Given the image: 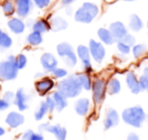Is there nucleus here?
I'll use <instances>...</instances> for the list:
<instances>
[{
	"mask_svg": "<svg viewBox=\"0 0 148 140\" xmlns=\"http://www.w3.org/2000/svg\"><path fill=\"white\" fill-rule=\"evenodd\" d=\"M147 114L141 106H133L126 108L121 114V118L127 125L133 128H141L145 123V118Z\"/></svg>",
	"mask_w": 148,
	"mask_h": 140,
	"instance_id": "obj_1",
	"label": "nucleus"
},
{
	"mask_svg": "<svg viewBox=\"0 0 148 140\" xmlns=\"http://www.w3.org/2000/svg\"><path fill=\"white\" fill-rule=\"evenodd\" d=\"M57 91L63 93L67 99H74L81 93L82 87L75 74L67 76L63 80L59 81L57 84Z\"/></svg>",
	"mask_w": 148,
	"mask_h": 140,
	"instance_id": "obj_2",
	"label": "nucleus"
},
{
	"mask_svg": "<svg viewBox=\"0 0 148 140\" xmlns=\"http://www.w3.org/2000/svg\"><path fill=\"white\" fill-rule=\"evenodd\" d=\"M99 7L91 2H85L74 14L75 21L81 23H90L99 15Z\"/></svg>",
	"mask_w": 148,
	"mask_h": 140,
	"instance_id": "obj_3",
	"label": "nucleus"
},
{
	"mask_svg": "<svg viewBox=\"0 0 148 140\" xmlns=\"http://www.w3.org/2000/svg\"><path fill=\"white\" fill-rule=\"evenodd\" d=\"M15 56H9L7 60L0 62V80H13L17 77L18 69L15 66Z\"/></svg>",
	"mask_w": 148,
	"mask_h": 140,
	"instance_id": "obj_4",
	"label": "nucleus"
},
{
	"mask_svg": "<svg viewBox=\"0 0 148 140\" xmlns=\"http://www.w3.org/2000/svg\"><path fill=\"white\" fill-rule=\"evenodd\" d=\"M57 53L69 67H74L77 64V55L69 43H60L57 46Z\"/></svg>",
	"mask_w": 148,
	"mask_h": 140,
	"instance_id": "obj_5",
	"label": "nucleus"
},
{
	"mask_svg": "<svg viewBox=\"0 0 148 140\" xmlns=\"http://www.w3.org/2000/svg\"><path fill=\"white\" fill-rule=\"evenodd\" d=\"M92 100L95 105H101L105 101L107 93V82L103 78H95L92 80Z\"/></svg>",
	"mask_w": 148,
	"mask_h": 140,
	"instance_id": "obj_6",
	"label": "nucleus"
},
{
	"mask_svg": "<svg viewBox=\"0 0 148 140\" xmlns=\"http://www.w3.org/2000/svg\"><path fill=\"white\" fill-rule=\"evenodd\" d=\"M40 133L48 132L55 136L57 140H66L67 137V130L65 127L61 126L60 124H50V123H42L38 127Z\"/></svg>",
	"mask_w": 148,
	"mask_h": 140,
	"instance_id": "obj_7",
	"label": "nucleus"
},
{
	"mask_svg": "<svg viewBox=\"0 0 148 140\" xmlns=\"http://www.w3.org/2000/svg\"><path fill=\"white\" fill-rule=\"evenodd\" d=\"M76 55L77 58H79L80 61L82 62V66L83 69L85 70V73H90L92 71V65H91V56L88 47L84 45H79L76 50Z\"/></svg>",
	"mask_w": 148,
	"mask_h": 140,
	"instance_id": "obj_8",
	"label": "nucleus"
},
{
	"mask_svg": "<svg viewBox=\"0 0 148 140\" xmlns=\"http://www.w3.org/2000/svg\"><path fill=\"white\" fill-rule=\"evenodd\" d=\"M88 49L90 52L91 58L97 63H101L106 57V49L103 43L97 42L95 40H90L88 44Z\"/></svg>",
	"mask_w": 148,
	"mask_h": 140,
	"instance_id": "obj_9",
	"label": "nucleus"
},
{
	"mask_svg": "<svg viewBox=\"0 0 148 140\" xmlns=\"http://www.w3.org/2000/svg\"><path fill=\"white\" fill-rule=\"evenodd\" d=\"M120 123V115L117 110L110 108L106 112V117L103 119V128L105 130H109L118 126Z\"/></svg>",
	"mask_w": 148,
	"mask_h": 140,
	"instance_id": "obj_10",
	"label": "nucleus"
},
{
	"mask_svg": "<svg viewBox=\"0 0 148 140\" xmlns=\"http://www.w3.org/2000/svg\"><path fill=\"white\" fill-rule=\"evenodd\" d=\"M25 116L21 112H15V111L9 112L7 114L6 118H5V123L11 129H16V128L21 127L25 123Z\"/></svg>",
	"mask_w": 148,
	"mask_h": 140,
	"instance_id": "obj_11",
	"label": "nucleus"
},
{
	"mask_svg": "<svg viewBox=\"0 0 148 140\" xmlns=\"http://www.w3.org/2000/svg\"><path fill=\"white\" fill-rule=\"evenodd\" d=\"M109 30L116 42L121 41L127 34H129L128 33L127 27H126L125 25H124L123 23H121V21H115V23H111Z\"/></svg>",
	"mask_w": 148,
	"mask_h": 140,
	"instance_id": "obj_12",
	"label": "nucleus"
},
{
	"mask_svg": "<svg viewBox=\"0 0 148 140\" xmlns=\"http://www.w3.org/2000/svg\"><path fill=\"white\" fill-rule=\"evenodd\" d=\"M126 84H127L128 89H130L132 93L134 95H138L142 91L141 86H140L139 78L137 77V75L135 74V72L133 71H129V72L126 74Z\"/></svg>",
	"mask_w": 148,
	"mask_h": 140,
	"instance_id": "obj_13",
	"label": "nucleus"
},
{
	"mask_svg": "<svg viewBox=\"0 0 148 140\" xmlns=\"http://www.w3.org/2000/svg\"><path fill=\"white\" fill-rule=\"evenodd\" d=\"M55 86V82L53 79L49 77H44L36 82V91L41 95H47L49 91H51Z\"/></svg>",
	"mask_w": 148,
	"mask_h": 140,
	"instance_id": "obj_14",
	"label": "nucleus"
},
{
	"mask_svg": "<svg viewBox=\"0 0 148 140\" xmlns=\"http://www.w3.org/2000/svg\"><path fill=\"white\" fill-rule=\"evenodd\" d=\"M33 8L32 0H15V10L19 17H27Z\"/></svg>",
	"mask_w": 148,
	"mask_h": 140,
	"instance_id": "obj_15",
	"label": "nucleus"
},
{
	"mask_svg": "<svg viewBox=\"0 0 148 140\" xmlns=\"http://www.w3.org/2000/svg\"><path fill=\"white\" fill-rule=\"evenodd\" d=\"M41 64L46 71L52 72L54 69L57 68L58 60L52 53H45L41 57Z\"/></svg>",
	"mask_w": 148,
	"mask_h": 140,
	"instance_id": "obj_16",
	"label": "nucleus"
},
{
	"mask_svg": "<svg viewBox=\"0 0 148 140\" xmlns=\"http://www.w3.org/2000/svg\"><path fill=\"white\" fill-rule=\"evenodd\" d=\"M27 101H29V97L25 95V91L23 89H19L18 91L15 93V97L13 101V105L18 109L19 112H23L27 110L29 106H27Z\"/></svg>",
	"mask_w": 148,
	"mask_h": 140,
	"instance_id": "obj_17",
	"label": "nucleus"
},
{
	"mask_svg": "<svg viewBox=\"0 0 148 140\" xmlns=\"http://www.w3.org/2000/svg\"><path fill=\"white\" fill-rule=\"evenodd\" d=\"M74 110L77 115L84 117L90 111V101L87 97H80L74 104Z\"/></svg>",
	"mask_w": 148,
	"mask_h": 140,
	"instance_id": "obj_18",
	"label": "nucleus"
},
{
	"mask_svg": "<svg viewBox=\"0 0 148 140\" xmlns=\"http://www.w3.org/2000/svg\"><path fill=\"white\" fill-rule=\"evenodd\" d=\"M52 97H53L54 102H55L56 111L57 112H62L68 106V99L60 91H54L52 93Z\"/></svg>",
	"mask_w": 148,
	"mask_h": 140,
	"instance_id": "obj_19",
	"label": "nucleus"
},
{
	"mask_svg": "<svg viewBox=\"0 0 148 140\" xmlns=\"http://www.w3.org/2000/svg\"><path fill=\"white\" fill-rule=\"evenodd\" d=\"M8 27L13 34H16V35H19V34L23 33L25 29V23L21 21V19H17V17H13L10 21H8Z\"/></svg>",
	"mask_w": 148,
	"mask_h": 140,
	"instance_id": "obj_20",
	"label": "nucleus"
},
{
	"mask_svg": "<svg viewBox=\"0 0 148 140\" xmlns=\"http://www.w3.org/2000/svg\"><path fill=\"white\" fill-rule=\"evenodd\" d=\"M97 36H99L101 43L106 44V45H113L116 42L114 37L112 36L110 30L105 29V27H101V29L97 31Z\"/></svg>",
	"mask_w": 148,
	"mask_h": 140,
	"instance_id": "obj_21",
	"label": "nucleus"
},
{
	"mask_svg": "<svg viewBox=\"0 0 148 140\" xmlns=\"http://www.w3.org/2000/svg\"><path fill=\"white\" fill-rule=\"evenodd\" d=\"M68 27V23L63 17L55 16L50 21V29L53 32H60L65 30Z\"/></svg>",
	"mask_w": 148,
	"mask_h": 140,
	"instance_id": "obj_22",
	"label": "nucleus"
},
{
	"mask_svg": "<svg viewBox=\"0 0 148 140\" xmlns=\"http://www.w3.org/2000/svg\"><path fill=\"white\" fill-rule=\"evenodd\" d=\"M121 89H122L121 82H120L119 79L116 78V77L111 78L107 82V93H109V95H118V93L121 91Z\"/></svg>",
	"mask_w": 148,
	"mask_h": 140,
	"instance_id": "obj_23",
	"label": "nucleus"
},
{
	"mask_svg": "<svg viewBox=\"0 0 148 140\" xmlns=\"http://www.w3.org/2000/svg\"><path fill=\"white\" fill-rule=\"evenodd\" d=\"M77 79H78L79 83H80L82 89L85 91H91L92 87V80H91L90 76L88 75V73H78L76 74Z\"/></svg>",
	"mask_w": 148,
	"mask_h": 140,
	"instance_id": "obj_24",
	"label": "nucleus"
},
{
	"mask_svg": "<svg viewBox=\"0 0 148 140\" xmlns=\"http://www.w3.org/2000/svg\"><path fill=\"white\" fill-rule=\"evenodd\" d=\"M48 113H49V109H48V106H47V104H46V102L45 101L41 102L39 107H38L37 111L35 112V115H34L35 120L38 122L42 121Z\"/></svg>",
	"mask_w": 148,
	"mask_h": 140,
	"instance_id": "obj_25",
	"label": "nucleus"
},
{
	"mask_svg": "<svg viewBox=\"0 0 148 140\" xmlns=\"http://www.w3.org/2000/svg\"><path fill=\"white\" fill-rule=\"evenodd\" d=\"M129 27L133 32H139L143 27V21H142V19L137 14H132L130 16Z\"/></svg>",
	"mask_w": 148,
	"mask_h": 140,
	"instance_id": "obj_26",
	"label": "nucleus"
},
{
	"mask_svg": "<svg viewBox=\"0 0 148 140\" xmlns=\"http://www.w3.org/2000/svg\"><path fill=\"white\" fill-rule=\"evenodd\" d=\"M50 29V23H48L46 19H39L33 23V31L38 32L40 34H44Z\"/></svg>",
	"mask_w": 148,
	"mask_h": 140,
	"instance_id": "obj_27",
	"label": "nucleus"
},
{
	"mask_svg": "<svg viewBox=\"0 0 148 140\" xmlns=\"http://www.w3.org/2000/svg\"><path fill=\"white\" fill-rule=\"evenodd\" d=\"M27 42L31 46H39L43 43V36L38 32H32L27 38Z\"/></svg>",
	"mask_w": 148,
	"mask_h": 140,
	"instance_id": "obj_28",
	"label": "nucleus"
},
{
	"mask_svg": "<svg viewBox=\"0 0 148 140\" xmlns=\"http://www.w3.org/2000/svg\"><path fill=\"white\" fill-rule=\"evenodd\" d=\"M21 140H45L42 133H37L33 130H27L21 136Z\"/></svg>",
	"mask_w": 148,
	"mask_h": 140,
	"instance_id": "obj_29",
	"label": "nucleus"
},
{
	"mask_svg": "<svg viewBox=\"0 0 148 140\" xmlns=\"http://www.w3.org/2000/svg\"><path fill=\"white\" fill-rule=\"evenodd\" d=\"M12 45V40L5 32L0 30V49H8Z\"/></svg>",
	"mask_w": 148,
	"mask_h": 140,
	"instance_id": "obj_30",
	"label": "nucleus"
},
{
	"mask_svg": "<svg viewBox=\"0 0 148 140\" xmlns=\"http://www.w3.org/2000/svg\"><path fill=\"white\" fill-rule=\"evenodd\" d=\"M132 54L135 58H140L144 56V54L147 52V48L143 44H136L133 48H132Z\"/></svg>",
	"mask_w": 148,
	"mask_h": 140,
	"instance_id": "obj_31",
	"label": "nucleus"
},
{
	"mask_svg": "<svg viewBox=\"0 0 148 140\" xmlns=\"http://www.w3.org/2000/svg\"><path fill=\"white\" fill-rule=\"evenodd\" d=\"M2 9H3V12H4L7 16L13 15L15 12L14 4H13V2L11 0H6V1H4V3L2 4Z\"/></svg>",
	"mask_w": 148,
	"mask_h": 140,
	"instance_id": "obj_32",
	"label": "nucleus"
},
{
	"mask_svg": "<svg viewBox=\"0 0 148 140\" xmlns=\"http://www.w3.org/2000/svg\"><path fill=\"white\" fill-rule=\"evenodd\" d=\"M27 63V56L23 55V54H19L18 56H16L15 58V66L17 67V69H23V68L25 67Z\"/></svg>",
	"mask_w": 148,
	"mask_h": 140,
	"instance_id": "obj_33",
	"label": "nucleus"
},
{
	"mask_svg": "<svg viewBox=\"0 0 148 140\" xmlns=\"http://www.w3.org/2000/svg\"><path fill=\"white\" fill-rule=\"evenodd\" d=\"M117 48H118V51L120 52V54H122V55H128V54L130 53V52L132 51V48L129 47L128 45H126V44H124L123 42H118L117 43Z\"/></svg>",
	"mask_w": 148,
	"mask_h": 140,
	"instance_id": "obj_34",
	"label": "nucleus"
},
{
	"mask_svg": "<svg viewBox=\"0 0 148 140\" xmlns=\"http://www.w3.org/2000/svg\"><path fill=\"white\" fill-rule=\"evenodd\" d=\"M51 73L55 78H66V76H67V74H68L67 70L64 69V68H60V67H57L56 69H54Z\"/></svg>",
	"mask_w": 148,
	"mask_h": 140,
	"instance_id": "obj_35",
	"label": "nucleus"
},
{
	"mask_svg": "<svg viewBox=\"0 0 148 140\" xmlns=\"http://www.w3.org/2000/svg\"><path fill=\"white\" fill-rule=\"evenodd\" d=\"M121 42H123L124 44H126V45H128L129 47H131V48H133L134 46L136 45L135 37H134L133 35H131V34H127V35H126L125 37L121 40Z\"/></svg>",
	"mask_w": 148,
	"mask_h": 140,
	"instance_id": "obj_36",
	"label": "nucleus"
},
{
	"mask_svg": "<svg viewBox=\"0 0 148 140\" xmlns=\"http://www.w3.org/2000/svg\"><path fill=\"white\" fill-rule=\"evenodd\" d=\"M45 102L48 106V109H49V113H53L56 110V105H55V102H54L53 97H52V95H48L45 99Z\"/></svg>",
	"mask_w": 148,
	"mask_h": 140,
	"instance_id": "obj_37",
	"label": "nucleus"
},
{
	"mask_svg": "<svg viewBox=\"0 0 148 140\" xmlns=\"http://www.w3.org/2000/svg\"><path fill=\"white\" fill-rule=\"evenodd\" d=\"M139 82H140V86H141V89L146 93H148V78L145 77L144 75H141L139 77Z\"/></svg>",
	"mask_w": 148,
	"mask_h": 140,
	"instance_id": "obj_38",
	"label": "nucleus"
},
{
	"mask_svg": "<svg viewBox=\"0 0 148 140\" xmlns=\"http://www.w3.org/2000/svg\"><path fill=\"white\" fill-rule=\"evenodd\" d=\"M33 1L36 3V5H37L38 7H40V8H45V7L49 6L52 0H33Z\"/></svg>",
	"mask_w": 148,
	"mask_h": 140,
	"instance_id": "obj_39",
	"label": "nucleus"
},
{
	"mask_svg": "<svg viewBox=\"0 0 148 140\" xmlns=\"http://www.w3.org/2000/svg\"><path fill=\"white\" fill-rule=\"evenodd\" d=\"M14 97H15V93L13 91H6L3 95L2 99H4L6 102H8L9 104L12 103L13 104V101H14Z\"/></svg>",
	"mask_w": 148,
	"mask_h": 140,
	"instance_id": "obj_40",
	"label": "nucleus"
},
{
	"mask_svg": "<svg viewBox=\"0 0 148 140\" xmlns=\"http://www.w3.org/2000/svg\"><path fill=\"white\" fill-rule=\"evenodd\" d=\"M10 107V104L6 102L4 99H0V111H5Z\"/></svg>",
	"mask_w": 148,
	"mask_h": 140,
	"instance_id": "obj_41",
	"label": "nucleus"
},
{
	"mask_svg": "<svg viewBox=\"0 0 148 140\" xmlns=\"http://www.w3.org/2000/svg\"><path fill=\"white\" fill-rule=\"evenodd\" d=\"M126 140H140V137L137 133H135V132H130V133L128 134Z\"/></svg>",
	"mask_w": 148,
	"mask_h": 140,
	"instance_id": "obj_42",
	"label": "nucleus"
},
{
	"mask_svg": "<svg viewBox=\"0 0 148 140\" xmlns=\"http://www.w3.org/2000/svg\"><path fill=\"white\" fill-rule=\"evenodd\" d=\"M75 0H62V3H63L64 5H69L71 4L72 2H74Z\"/></svg>",
	"mask_w": 148,
	"mask_h": 140,
	"instance_id": "obj_43",
	"label": "nucleus"
},
{
	"mask_svg": "<svg viewBox=\"0 0 148 140\" xmlns=\"http://www.w3.org/2000/svg\"><path fill=\"white\" fill-rule=\"evenodd\" d=\"M142 75H144V76L148 78V66H145V67L143 68V74Z\"/></svg>",
	"mask_w": 148,
	"mask_h": 140,
	"instance_id": "obj_44",
	"label": "nucleus"
},
{
	"mask_svg": "<svg viewBox=\"0 0 148 140\" xmlns=\"http://www.w3.org/2000/svg\"><path fill=\"white\" fill-rule=\"evenodd\" d=\"M5 129L3 127H1V126H0V137H1V136H3L5 134Z\"/></svg>",
	"mask_w": 148,
	"mask_h": 140,
	"instance_id": "obj_45",
	"label": "nucleus"
},
{
	"mask_svg": "<svg viewBox=\"0 0 148 140\" xmlns=\"http://www.w3.org/2000/svg\"><path fill=\"white\" fill-rule=\"evenodd\" d=\"M145 123L148 124V114L146 115V118H145Z\"/></svg>",
	"mask_w": 148,
	"mask_h": 140,
	"instance_id": "obj_46",
	"label": "nucleus"
},
{
	"mask_svg": "<svg viewBox=\"0 0 148 140\" xmlns=\"http://www.w3.org/2000/svg\"><path fill=\"white\" fill-rule=\"evenodd\" d=\"M126 1H133V0H126Z\"/></svg>",
	"mask_w": 148,
	"mask_h": 140,
	"instance_id": "obj_47",
	"label": "nucleus"
},
{
	"mask_svg": "<svg viewBox=\"0 0 148 140\" xmlns=\"http://www.w3.org/2000/svg\"><path fill=\"white\" fill-rule=\"evenodd\" d=\"M147 27H148V21H147Z\"/></svg>",
	"mask_w": 148,
	"mask_h": 140,
	"instance_id": "obj_48",
	"label": "nucleus"
},
{
	"mask_svg": "<svg viewBox=\"0 0 148 140\" xmlns=\"http://www.w3.org/2000/svg\"><path fill=\"white\" fill-rule=\"evenodd\" d=\"M0 89H1V86H0Z\"/></svg>",
	"mask_w": 148,
	"mask_h": 140,
	"instance_id": "obj_49",
	"label": "nucleus"
}]
</instances>
